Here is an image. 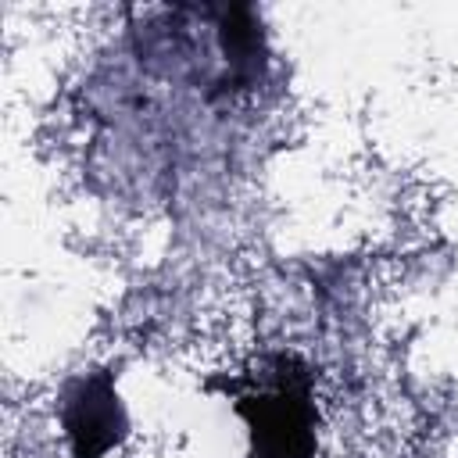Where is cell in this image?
<instances>
[{
	"instance_id": "cell-1",
	"label": "cell",
	"mask_w": 458,
	"mask_h": 458,
	"mask_svg": "<svg viewBox=\"0 0 458 458\" xmlns=\"http://www.w3.org/2000/svg\"><path fill=\"white\" fill-rule=\"evenodd\" d=\"M233 390L250 437L247 458H315L311 372L297 354L258 358Z\"/></svg>"
},
{
	"instance_id": "cell-2",
	"label": "cell",
	"mask_w": 458,
	"mask_h": 458,
	"mask_svg": "<svg viewBox=\"0 0 458 458\" xmlns=\"http://www.w3.org/2000/svg\"><path fill=\"white\" fill-rule=\"evenodd\" d=\"M61 426L72 458H104L125 437V408L107 372H82L61 390Z\"/></svg>"
}]
</instances>
